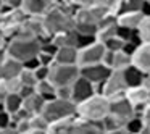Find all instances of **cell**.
Wrapping results in <instances>:
<instances>
[{
  "instance_id": "9",
  "label": "cell",
  "mask_w": 150,
  "mask_h": 134,
  "mask_svg": "<svg viewBox=\"0 0 150 134\" xmlns=\"http://www.w3.org/2000/svg\"><path fill=\"white\" fill-rule=\"evenodd\" d=\"M113 69H110L108 66H105L103 63H95V65H87V66H79V76L86 78L89 82H92L94 86H98L110 76V73Z\"/></svg>"
},
{
  "instance_id": "35",
  "label": "cell",
  "mask_w": 150,
  "mask_h": 134,
  "mask_svg": "<svg viewBox=\"0 0 150 134\" xmlns=\"http://www.w3.org/2000/svg\"><path fill=\"white\" fill-rule=\"evenodd\" d=\"M11 124V116L10 113H7L5 110H0V129L2 128H7Z\"/></svg>"
},
{
  "instance_id": "41",
  "label": "cell",
  "mask_w": 150,
  "mask_h": 134,
  "mask_svg": "<svg viewBox=\"0 0 150 134\" xmlns=\"http://www.w3.org/2000/svg\"><path fill=\"white\" fill-rule=\"evenodd\" d=\"M26 134H47L45 131H37V129H31V131H28Z\"/></svg>"
},
{
  "instance_id": "1",
  "label": "cell",
  "mask_w": 150,
  "mask_h": 134,
  "mask_svg": "<svg viewBox=\"0 0 150 134\" xmlns=\"http://www.w3.org/2000/svg\"><path fill=\"white\" fill-rule=\"evenodd\" d=\"M42 24L47 37H52L55 34L66 33L74 29V18L73 13L65 10L60 5H53L49 11L42 16Z\"/></svg>"
},
{
  "instance_id": "18",
  "label": "cell",
  "mask_w": 150,
  "mask_h": 134,
  "mask_svg": "<svg viewBox=\"0 0 150 134\" xmlns=\"http://www.w3.org/2000/svg\"><path fill=\"white\" fill-rule=\"evenodd\" d=\"M69 134H105L102 129L100 123H89V121H81L76 118Z\"/></svg>"
},
{
  "instance_id": "47",
  "label": "cell",
  "mask_w": 150,
  "mask_h": 134,
  "mask_svg": "<svg viewBox=\"0 0 150 134\" xmlns=\"http://www.w3.org/2000/svg\"><path fill=\"white\" fill-rule=\"evenodd\" d=\"M140 134H144V133H140Z\"/></svg>"
},
{
  "instance_id": "38",
  "label": "cell",
  "mask_w": 150,
  "mask_h": 134,
  "mask_svg": "<svg viewBox=\"0 0 150 134\" xmlns=\"http://www.w3.org/2000/svg\"><path fill=\"white\" fill-rule=\"evenodd\" d=\"M0 134H20V131L16 129L15 124H10V126H7V128H2V129H0Z\"/></svg>"
},
{
  "instance_id": "14",
  "label": "cell",
  "mask_w": 150,
  "mask_h": 134,
  "mask_svg": "<svg viewBox=\"0 0 150 134\" xmlns=\"http://www.w3.org/2000/svg\"><path fill=\"white\" fill-rule=\"evenodd\" d=\"M124 95H126V99L131 102V105L136 108L137 113H140V111H142V108L149 104V91H147L144 86L129 87Z\"/></svg>"
},
{
  "instance_id": "23",
  "label": "cell",
  "mask_w": 150,
  "mask_h": 134,
  "mask_svg": "<svg viewBox=\"0 0 150 134\" xmlns=\"http://www.w3.org/2000/svg\"><path fill=\"white\" fill-rule=\"evenodd\" d=\"M57 47H76V31H66L50 37Z\"/></svg>"
},
{
  "instance_id": "21",
  "label": "cell",
  "mask_w": 150,
  "mask_h": 134,
  "mask_svg": "<svg viewBox=\"0 0 150 134\" xmlns=\"http://www.w3.org/2000/svg\"><path fill=\"white\" fill-rule=\"evenodd\" d=\"M131 55L126 53L124 50H120V52H113V58H111V65L110 68L113 71H123L127 66H131Z\"/></svg>"
},
{
  "instance_id": "3",
  "label": "cell",
  "mask_w": 150,
  "mask_h": 134,
  "mask_svg": "<svg viewBox=\"0 0 150 134\" xmlns=\"http://www.w3.org/2000/svg\"><path fill=\"white\" fill-rule=\"evenodd\" d=\"M40 52V39L34 37H11L7 42L5 53L23 65L24 62L37 57Z\"/></svg>"
},
{
  "instance_id": "12",
  "label": "cell",
  "mask_w": 150,
  "mask_h": 134,
  "mask_svg": "<svg viewBox=\"0 0 150 134\" xmlns=\"http://www.w3.org/2000/svg\"><path fill=\"white\" fill-rule=\"evenodd\" d=\"M131 63L142 73L150 71V44H139L131 55Z\"/></svg>"
},
{
  "instance_id": "44",
  "label": "cell",
  "mask_w": 150,
  "mask_h": 134,
  "mask_svg": "<svg viewBox=\"0 0 150 134\" xmlns=\"http://www.w3.org/2000/svg\"><path fill=\"white\" fill-rule=\"evenodd\" d=\"M2 10H4V0H0V13H2Z\"/></svg>"
},
{
  "instance_id": "11",
  "label": "cell",
  "mask_w": 150,
  "mask_h": 134,
  "mask_svg": "<svg viewBox=\"0 0 150 134\" xmlns=\"http://www.w3.org/2000/svg\"><path fill=\"white\" fill-rule=\"evenodd\" d=\"M21 69H23V65L20 62H16L15 58L8 57L5 52L0 53V81L18 78Z\"/></svg>"
},
{
  "instance_id": "8",
  "label": "cell",
  "mask_w": 150,
  "mask_h": 134,
  "mask_svg": "<svg viewBox=\"0 0 150 134\" xmlns=\"http://www.w3.org/2000/svg\"><path fill=\"white\" fill-rule=\"evenodd\" d=\"M108 115H111V116L121 120L123 123H126L129 118L137 115V111L131 105V102L126 99V95H120V97L110 99V111H108Z\"/></svg>"
},
{
  "instance_id": "32",
  "label": "cell",
  "mask_w": 150,
  "mask_h": 134,
  "mask_svg": "<svg viewBox=\"0 0 150 134\" xmlns=\"http://www.w3.org/2000/svg\"><path fill=\"white\" fill-rule=\"evenodd\" d=\"M34 76H36L37 82H40V81H49L50 66H39L37 69H34Z\"/></svg>"
},
{
  "instance_id": "2",
  "label": "cell",
  "mask_w": 150,
  "mask_h": 134,
  "mask_svg": "<svg viewBox=\"0 0 150 134\" xmlns=\"http://www.w3.org/2000/svg\"><path fill=\"white\" fill-rule=\"evenodd\" d=\"M110 111V100L100 94L76 105V118L89 123H100Z\"/></svg>"
},
{
  "instance_id": "46",
  "label": "cell",
  "mask_w": 150,
  "mask_h": 134,
  "mask_svg": "<svg viewBox=\"0 0 150 134\" xmlns=\"http://www.w3.org/2000/svg\"><path fill=\"white\" fill-rule=\"evenodd\" d=\"M145 2H147V4H149V5H150V0H145Z\"/></svg>"
},
{
  "instance_id": "24",
  "label": "cell",
  "mask_w": 150,
  "mask_h": 134,
  "mask_svg": "<svg viewBox=\"0 0 150 134\" xmlns=\"http://www.w3.org/2000/svg\"><path fill=\"white\" fill-rule=\"evenodd\" d=\"M74 121H76V118H73V120H62V121L49 123V128H47L45 133L47 134H69V131H71Z\"/></svg>"
},
{
  "instance_id": "36",
  "label": "cell",
  "mask_w": 150,
  "mask_h": 134,
  "mask_svg": "<svg viewBox=\"0 0 150 134\" xmlns=\"http://www.w3.org/2000/svg\"><path fill=\"white\" fill-rule=\"evenodd\" d=\"M40 66L39 60H37V57H34V58L28 60V62L23 63V69H29V71H34V69H37Z\"/></svg>"
},
{
  "instance_id": "7",
  "label": "cell",
  "mask_w": 150,
  "mask_h": 134,
  "mask_svg": "<svg viewBox=\"0 0 150 134\" xmlns=\"http://www.w3.org/2000/svg\"><path fill=\"white\" fill-rule=\"evenodd\" d=\"M105 55V47L100 42H94L84 49L78 50V66H87V65H95L102 63Z\"/></svg>"
},
{
  "instance_id": "37",
  "label": "cell",
  "mask_w": 150,
  "mask_h": 134,
  "mask_svg": "<svg viewBox=\"0 0 150 134\" xmlns=\"http://www.w3.org/2000/svg\"><path fill=\"white\" fill-rule=\"evenodd\" d=\"M140 116H142V120L145 121L147 124H150V104H147L145 107L142 108V111H140Z\"/></svg>"
},
{
  "instance_id": "31",
  "label": "cell",
  "mask_w": 150,
  "mask_h": 134,
  "mask_svg": "<svg viewBox=\"0 0 150 134\" xmlns=\"http://www.w3.org/2000/svg\"><path fill=\"white\" fill-rule=\"evenodd\" d=\"M29 124H31V129H37V131H47V128H49V123L45 121V118H44L42 115L31 116Z\"/></svg>"
},
{
  "instance_id": "10",
  "label": "cell",
  "mask_w": 150,
  "mask_h": 134,
  "mask_svg": "<svg viewBox=\"0 0 150 134\" xmlns=\"http://www.w3.org/2000/svg\"><path fill=\"white\" fill-rule=\"evenodd\" d=\"M95 86L92 82H89L86 78L79 76L74 82L71 84V100L74 102L76 105L81 104V102L91 99L92 95H95Z\"/></svg>"
},
{
  "instance_id": "43",
  "label": "cell",
  "mask_w": 150,
  "mask_h": 134,
  "mask_svg": "<svg viewBox=\"0 0 150 134\" xmlns=\"http://www.w3.org/2000/svg\"><path fill=\"white\" fill-rule=\"evenodd\" d=\"M50 2H52L53 5H62L63 2H65V0H50Z\"/></svg>"
},
{
  "instance_id": "33",
  "label": "cell",
  "mask_w": 150,
  "mask_h": 134,
  "mask_svg": "<svg viewBox=\"0 0 150 134\" xmlns=\"http://www.w3.org/2000/svg\"><path fill=\"white\" fill-rule=\"evenodd\" d=\"M37 60H39L40 66H52L53 63H55V57L49 55V53H42V52H39Z\"/></svg>"
},
{
  "instance_id": "16",
  "label": "cell",
  "mask_w": 150,
  "mask_h": 134,
  "mask_svg": "<svg viewBox=\"0 0 150 134\" xmlns=\"http://www.w3.org/2000/svg\"><path fill=\"white\" fill-rule=\"evenodd\" d=\"M45 107V100L42 97L34 92V94L28 95L26 99H23V110L26 111L29 116H36V115H40Z\"/></svg>"
},
{
  "instance_id": "28",
  "label": "cell",
  "mask_w": 150,
  "mask_h": 134,
  "mask_svg": "<svg viewBox=\"0 0 150 134\" xmlns=\"http://www.w3.org/2000/svg\"><path fill=\"white\" fill-rule=\"evenodd\" d=\"M74 31L78 34H84V36H97L98 26L91 23H74Z\"/></svg>"
},
{
  "instance_id": "19",
  "label": "cell",
  "mask_w": 150,
  "mask_h": 134,
  "mask_svg": "<svg viewBox=\"0 0 150 134\" xmlns=\"http://www.w3.org/2000/svg\"><path fill=\"white\" fill-rule=\"evenodd\" d=\"M123 78L124 82H126L127 89L129 87H137V86H142V78L144 73L140 69H137L136 66H127L126 69H123Z\"/></svg>"
},
{
  "instance_id": "39",
  "label": "cell",
  "mask_w": 150,
  "mask_h": 134,
  "mask_svg": "<svg viewBox=\"0 0 150 134\" xmlns=\"http://www.w3.org/2000/svg\"><path fill=\"white\" fill-rule=\"evenodd\" d=\"M142 86L147 89V91H150V71H149V73H144V78H142Z\"/></svg>"
},
{
  "instance_id": "27",
  "label": "cell",
  "mask_w": 150,
  "mask_h": 134,
  "mask_svg": "<svg viewBox=\"0 0 150 134\" xmlns=\"http://www.w3.org/2000/svg\"><path fill=\"white\" fill-rule=\"evenodd\" d=\"M21 89V82L18 78L7 79V81H0V91L5 94H18Z\"/></svg>"
},
{
  "instance_id": "34",
  "label": "cell",
  "mask_w": 150,
  "mask_h": 134,
  "mask_svg": "<svg viewBox=\"0 0 150 134\" xmlns=\"http://www.w3.org/2000/svg\"><path fill=\"white\" fill-rule=\"evenodd\" d=\"M57 97L65 99V100H71V86H68V87H57Z\"/></svg>"
},
{
  "instance_id": "4",
  "label": "cell",
  "mask_w": 150,
  "mask_h": 134,
  "mask_svg": "<svg viewBox=\"0 0 150 134\" xmlns=\"http://www.w3.org/2000/svg\"><path fill=\"white\" fill-rule=\"evenodd\" d=\"M40 115L45 118L47 123L73 120V118H76V104L73 100H65V99L55 97L53 100L45 102V107H44Z\"/></svg>"
},
{
  "instance_id": "25",
  "label": "cell",
  "mask_w": 150,
  "mask_h": 134,
  "mask_svg": "<svg viewBox=\"0 0 150 134\" xmlns=\"http://www.w3.org/2000/svg\"><path fill=\"white\" fill-rule=\"evenodd\" d=\"M144 128H145V121L142 120V116H140L139 113L134 115L132 118H129V120L124 123V129L129 134H140L144 131Z\"/></svg>"
},
{
  "instance_id": "26",
  "label": "cell",
  "mask_w": 150,
  "mask_h": 134,
  "mask_svg": "<svg viewBox=\"0 0 150 134\" xmlns=\"http://www.w3.org/2000/svg\"><path fill=\"white\" fill-rule=\"evenodd\" d=\"M136 34L142 44H150V18H144L140 21Z\"/></svg>"
},
{
  "instance_id": "13",
  "label": "cell",
  "mask_w": 150,
  "mask_h": 134,
  "mask_svg": "<svg viewBox=\"0 0 150 134\" xmlns=\"http://www.w3.org/2000/svg\"><path fill=\"white\" fill-rule=\"evenodd\" d=\"M52 7H53V4L50 0H23L21 10L24 11L26 16L42 18Z\"/></svg>"
},
{
  "instance_id": "15",
  "label": "cell",
  "mask_w": 150,
  "mask_h": 134,
  "mask_svg": "<svg viewBox=\"0 0 150 134\" xmlns=\"http://www.w3.org/2000/svg\"><path fill=\"white\" fill-rule=\"evenodd\" d=\"M144 20V15L140 11H123L116 15V23L120 28H126L131 31H137L140 21Z\"/></svg>"
},
{
  "instance_id": "40",
  "label": "cell",
  "mask_w": 150,
  "mask_h": 134,
  "mask_svg": "<svg viewBox=\"0 0 150 134\" xmlns=\"http://www.w3.org/2000/svg\"><path fill=\"white\" fill-rule=\"evenodd\" d=\"M105 134H129L124 128H118V129H113V131H108V133H105Z\"/></svg>"
},
{
  "instance_id": "22",
  "label": "cell",
  "mask_w": 150,
  "mask_h": 134,
  "mask_svg": "<svg viewBox=\"0 0 150 134\" xmlns=\"http://www.w3.org/2000/svg\"><path fill=\"white\" fill-rule=\"evenodd\" d=\"M23 108V97L20 94H7L5 95V102H4V110L7 113L15 115Z\"/></svg>"
},
{
  "instance_id": "17",
  "label": "cell",
  "mask_w": 150,
  "mask_h": 134,
  "mask_svg": "<svg viewBox=\"0 0 150 134\" xmlns=\"http://www.w3.org/2000/svg\"><path fill=\"white\" fill-rule=\"evenodd\" d=\"M57 65H78V49L76 47H58L55 53Z\"/></svg>"
},
{
  "instance_id": "6",
  "label": "cell",
  "mask_w": 150,
  "mask_h": 134,
  "mask_svg": "<svg viewBox=\"0 0 150 134\" xmlns=\"http://www.w3.org/2000/svg\"><path fill=\"white\" fill-rule=\"evenodd\" d=\"M79 78V66L78 65H57L50 66L49 81L55 87H68Z\"/></svg>"
},
{
  "instance_id": "45",
  "label": "cell",
  "mask_w": 150,
  "mask_h": 134,
  "mask_svg": "<svg viewBox=\"0 0 150 134\" xmlns=\"http://www.w3.org/2000/svg\"><path fill=\"white\" fill-rule=\"evenodd\" d=\"M149 104H150V91H149Z\"/></svg>"
},
{
  "instance_id": "5",
  "label": "cell",
  "mask_w": 150,
  "mask_h": 134,
  "mask_svg": "<svg viewBox=\"0 0 150 134\" xmlns=\"http://www.w3.org/2000/svg\"><path fill=\"white\" fill-rule=\"evenodd\" d=\"M126 91H127V86L124 82L123 71H111L110 76L102 84L95 86V92L107 97L108 100L115 97H120V95H124Z\"/></svg>"
},
{
  "instance_id": "30",
  "label": "cell",
  "mask_w": 150,
  "mask_h": 134,
  "mask_svg": "<svg viewBox=\"0 0 150 134\" xmlns=\"http://www.w3.org/2000/svg\"><path fill=\"white\" fill-rule=\"evenodd\" d=\"M124 44H126L124 40H121L118 36H115V37H111V39L105 40L103 47H105V50H108V52H120V50H123Z\"/></svg>"
},
{
  "instance_id": "29",
  "label": "cell",
  "mask_w": 150,
  "mask_h": 134,
  "mask_svg": "<svg viewBox=\"0 0 150 134\" xmlns=\"http://www.w3.org/2000/svg\"><path fill=\"white\" fill-rule=\"evenodd\" d=\"M18 79H20L21 86H28V87H36V84H37L34 71H29V69H21Z\"/></svg>"
},
{
  "instance_id": "20",
  "label": "cell",
  "mask_w": 150,
  "mask_h": 134,
  "mask_svg": "<svg viewBox=\"0 0 150 134\" xmlns=\"http://www.w3.org/2000/svg\"><path fill=\"white\" fill-rule=\"evenodd\" d=\"M34 91H36V94L39 95V97H42L45 102H50V100H53V99L57 97V87L50 81L37 82L36 87H34Z\"/></svg>"
},
{
  "instance_id": "42",
  "label": "cell",
  "mask_w": 150,
  "mask_h": 134,
  "mask_svg": "<svg viewBox=\"0 0 150 134\" xmlns=\"http://www.w3.org/2000/svg\"><path fill=\"white\" fill-rule=\"evenodd\" d=\"M142 133H144V134H150V124H147V123H145V128H144Z\"/></svg>"
}]
</instances>
